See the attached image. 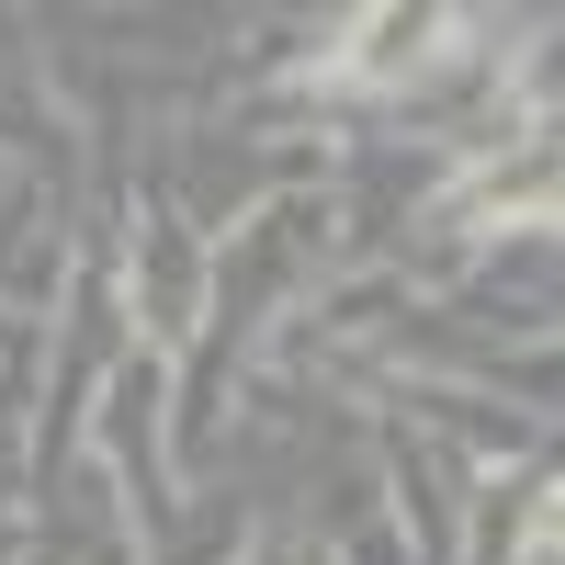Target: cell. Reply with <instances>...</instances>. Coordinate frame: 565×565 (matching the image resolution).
<instances>
[{"instance_id":"1","label":"cell","mask_w":565,"mask_h":565,"mask_svg":"<svg viewBox=\"0 0 565 565\" xmlns=\"http://www.w3.org/2000/svg\"><path fill=\"white\" fill-rule=\"evenodd\" d=\"M407 34H441V23H430V12H385V23H373V45H362V68H396Z\"/></svg>"}]
</instances>
